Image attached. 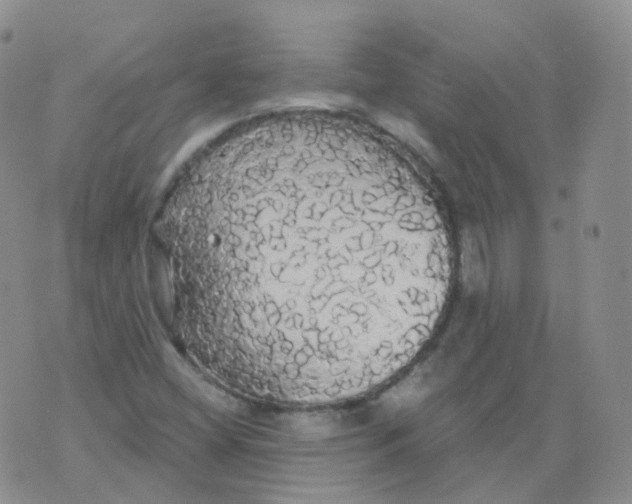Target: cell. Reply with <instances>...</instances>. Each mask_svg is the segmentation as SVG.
Here are the masks:
<instances>
[{"instance_id":"1","label":"cell","mask_w":632,"mask_h":504,"mask_svg":"<svg viewBox=\"0 0 632 504\" xmlns=\"http://www.w3.org/2000/svg\"><path fill=\"white\" fill-rule=\"evenodd\" d=\"M267 177L244 292L256 331L319 361L389 359L425 345L448 301L452 247L401 162L318 157Z\"/></svg>"}]
</instances>
